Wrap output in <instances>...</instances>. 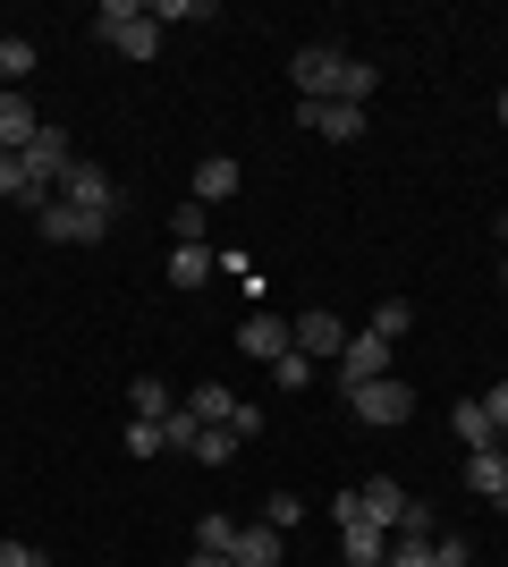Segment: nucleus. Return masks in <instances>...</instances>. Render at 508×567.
Returning a JSON list of instances; mask_svg holds the SVG:
<instances>
[{"instance_id": "nucleus-11", "label": "nucleus", "mask_w": 508, "mask_h": 567, "mask_svg": "<svg viewBox=\"0 0 508 567\" xmlns=\"http://www.w3.org/2000/svg\"><path fill=\"white\" fill-rule=\"evenodd\" d=\"M238 348L263 355V364H280V355H289V322H280V313H246V322H238Z\"/></svg>"}, {"instance_id": "nucleus-37", "label": "nucleus", "mask_w": 508, "mask_h": 567, "mask_svg": "<svg viewBox=\"0 0 508 567\" xmlns=\"http://www.w3.org/2000/svg\"><path fill=\"white\" fill-rule=\"evenodd\" d=\"M0 567H43V559H34L25 543H0Z\"/></svg>"}, {"instance_id": "nucleus-31", "label": "nucleus", "mask_w": 508, "mask_h": 567, "mask_svg": "<svg viewBox=\"0 0 508 567\" xmlns=\"http://www.w3.org/2000/svg\"><path fill=\"white\" fill-rule=\"evenodd\" d=\"M297 517H305V499H297V492H271V499H263V525H280V534H289Z\"/></svg>"}, {"instance_id": "nucleus-4", "label": "nucleus", "mask_w": 508, "mask_h": 567, "mask_svg": "<svg viewBox=\"0 0 508 567\" xmlns=\"http://www.w3.org/2000/svg\"><path fill=\"white\" fill-rule=\"evenodd\" d=\"M60 204H76V213L111 220V213H120V187H111L94 162H69V178H60Z\"/></svg>"}, {"instance_id": "nucleus-41", "label": "nucleus", "mask_w": 508, "mask_h": 567, "mask_svg": "<svg viewBox=\"0 0 508 567\" xmlns=\"http://www.w3.org/2000/svg\"><path fill=\"white\" fill-rule=\"evenodd\" d=\"M0 43H9V25H0Z\"/></svg>"}, {"instance_id": "nucleus-28", "label": "nucleus", "mask_w": 508, "mask_h": 567, "mask_svg": "<svg viewBox=\"0 0 508 567\" xmlns=\"http://www.w3.org/2000/svg\"><path fill=\"white\" fill-rule=\"evenodd\" d=\"M229 543H238V517H204L195 525V550H220V559H229Z\"/></svg>"}, {"instance_id": "nucleus-12", "label": "nucleus", "mask_w": 508, "mask_h": 567, "mask_svg": "<svg viewBox=\"0 0 508 567\" xmlns=\"http://www.w3.org/2000/svg\"><path fill=\"white\" fill-rule=\"evenodd\" d=\"M34 136H43V118H34V102H25V94H0V153H25Z\"/></svg>"}, {"instance_id": "nucleus-15", "label": "nucleus", "mask_w": 508, "mask_h": 567, "mask_svg": "<svg viewBox=\"0 0 508 567\" xmlns=\"http://www.w3.org/2000/svg\"><path fill=\"white\" fill-rule=\"evenodd\" d=\"M187 415H195V424H229V415H238V390H229V381H195Z\"/></svg>"}, {"instance_id": "nucleus-6", "label": "nucleus", "mask_w": 508, "mask_h": 567, "mask_svg": "<svg viewBox=\"0 0 508 567\" xmlns=\"http://www.w3.org/2000/svg\"><path fill=\"white\" fill-rule=\"evenodd\" d=\"M289 348H297V355H314V364H322V355L339 364L348 331H339V313H331V306H314V313H297V322H289Z\"/></svg>"}, {"instance_id": "nucleus-24", "label": "nucleus", "mask_w": 508, "mask_h": 567, "mask_svg": "<svg viewBox=\"0 0 508 567\" xmlns=\"http://www.w3.org/2000/svg\"><path fill=\"white\" fill-rule=\"evenodd\" d=\"M127 406H136V415H145V424H162V415H169V406H178V399H169V381H136V390H127Z\"/></svg>"}, {"instance_id": "nucleus-25", "label": "nucleus", "mask_w": 508, "mask_h": 567, "mask_svg": "<svg viewBox=\"0 0 508 567\" xmlns=\"http://www.w3.org/2000/svg\"><path fill=\"white\" fill-rule=\"evenodd\" d=\"M120 441H127V457H162V450H169V432H162V424H145V415H127Z\"/></svg>"}, {"instance_id": "nucleus-14", "label": "nucleus", "mask_w": 508, "mask_h": 567, "mask_svg": "<svg viewBox=\"0 0 508 567\" xmlns=\"http://www.w3.org/2000/svg\"><path fill=\"white\" fill-rule=\"evenodd\" d=\"M229 195H238V162H229V153L195 162V204H204V213H212V204H229Z\"/></svg>"}, {"instance_id": "nucleus-2", "label": "nucleus", "mask_w": 508, "mask_h": 567, "mask_svg": "<svg viewBox=\"0 0 508 567\" xmlns=\"http://www.w3.org/2000/svg\"><path fill=\"white\" fill-rule=\"evenodd\" d=\"M348 406H356V424L390 432V424H407V415H415V390H407V381H364V390H348Z\"/></svg>"}, {"instance_id": "nucleus-26", "label": "nucleus", "mask_w": 508, "mask_h": 567, "mask_svg": "<svg viewBox=\"0 0 508 567\" xmlns=\"http://www.w3.org/2000/svg\"><path fill=\"white\" fill-rule=\"evenodd\" d=\"M407 322H415V306H407V297H382V306H373V339H398Z\"/></svg>"}, {"instance_id": "nucleus-43", "label": "nucleus", "mask_w": 508, "mask_h": 567, "mask_svg": "<svg viewBox=\"0 0 508 567\" xmlns=\"http://www.w3.org/2000/svg\"><path fill=\"white\" fill-rule=\"evenodd\" d=\"M500 450H508V432H500Z\"/></svg>"}, {"instance_id": "nucleus-42", "label": "nucleus", "mask_w": 508, "mask_h": 567, "mask_svg": "<svg viewBox=\"0 0 508 567\" xmlns=\"http://www.w3.org/2000/svg\"><path fill=\"white\" fill-rule=\"evenodd\" d=\"M500 280H508V262H500Z\"/></svg>"}, {"instance_id": "nucleus-9", "label": "nucleus", "mask_w": 508, "mask_h": 567, "mask_svg": "<svg viewBox=\"0 0 508 567\" xmlns=\"http://www.w3.org/2000/svg\"><path fill=\"white\" fill-rule=\"evenodd\" d=\"M229 559H238V567H280V559H289V534L255 517V525H238V543H229Z\"/></svg>"}, {"instance_id": "nucleus-35", "label": "nucleus", "mask_w": 508, "mask_h": 567, "mask_svg": "<svg viewBox=\"0 0 508 567\" xmlns=\"http://www.w3.org/2000/svg\"><path fill=\"white\" fill-rule=\"evenodd\" d=\"M331 525H364V492H339L331 499Z\"/></svg>"}, {"instance_id": "nucleus-19", "label": "nucleus", "mask_w": 508, "mask_h": 567, "mask_svg": "<svg viewBox=\"0 0 508 567\" xmlns=\"http://www.w3.org/2000/svg\"><path fill=\"white\" fill-rule=\"evenodd\" d=\"M449 432H458L466 450H491V441H500V424H491V415H484V399H458V415H449Z\"/></svg>"}, {"instance_id": "nucleus-8", "label": "nucleus", "mask_w": 508, "mask_h": 567, "mask_svg": "<svg viewBox=\"0 0 508 567\" xmlns=\"http://www.w3.org/2000/svg\"><path fill=\"white\" fill-rule=\"evenodd\" d=\"M297 127H314V136H331V144H356L364 111H348V102H297Z\"/></svg>"}, {"instance_id": "nucleus-39", "label": "nucleus", "mask_w": 508, "mask_h": 567, "mask_svg": "<svg viewBox=\"0 0 508 567\" xmlns=\"http://www.w3.org/2000/svg\"><path fill=\"white\" fill-rule=\"evenodd\" d=\"M491 508H500V517H508V483H500V499H491Z\"/></svg>"}, {"instance_id": "nucleus-17", "label": "nucleus", "mask_w": 508, "mask_h": 567, "mask_svg": "<svg viewBox=\"0 0 508 567\" xmlns=\"http://www.w3.org/2000/svg\"><path fill=\"white\" fill-rule=\"evenodd\" d=\"M356 492H364V517L382 525V534H390V525H398V517H407V492H398L390 474H373V483H356Z\"/></svg>"}, {"instance_id": "nucleus-33", "label": "nucleus", "mask_w": 508, "mask_h": 567, "mask_svg": "<svg viewBox=\"0 0 508 567\" xmlns=\"http://www.w3.org/2000/svg\"><path fill=\"white\" fill-rule=\"evenodd\" d=\"M398 534H407V543H433L440 525H433V508H424V499H407V517H398Z\"/></svg>"}, {"instance_id": "nucleus-20", "label": "nucleus", "mask_w": 508, "mask_h": 567, "mask_svg": "<svg viewBox=\"0 0 508 567\" xmlns=\"http://www.w3.org/2000/svg\"><path fill=\"white\" fill-rule=\"evenodd\" d=\"M212 271H220L212 246H169V280H178V288H204Z\"/></svg>"}, {"instance_id": "nucleus-1", "label": "nucleus", "mask_w": 508, "mask_h": 567, "mask_svg": "<svg viewBox=\"0 0 508 567\" xmlns=\"http://www.w3.org/2000/svg\"><path fill=\"white\" fill-rule=\"evenodd\" d=\"M102 43L120 51V60H153V51H162V18H153V9H136V0H102Z\"/></svg>"}, {"instance_id": "nucleus-18", "label": "nucleus", "mask_w": 508, "mask_h": 567, "mask_svg": "<svg viewBox=\"0 0 508 567\" xmlns=\"http://www.w3.org/2000/svg\"><path fill=\"white\" fill-rule=\"evenodd\" d=\"M339 550H348L356 567H382V559H390V534H382L373 517H364V525H339Z\"/></svg>"}, {"instance_id": "nucleus-7", "label": "nucleus", "mask_w": 508, "mask_h": 567, "mask_svg": "<svg viewBox=\"0 0 508 567\" xmlns=\"http://www.w3.org/2000/svg\"><path fill=\"white\" fill-rule=\"evenodd\" d=\"M34 229H43L51 246H94V237L111 229V220H94V213H76V204H60V195H51L43 213H34Z\"/></svg>"}, {"instance_id": "nucleus-38", "label": "nucleus", "mask_w": 508, "mask_h": 567, "mask_svg": "<svg viewBox=\"0 0 508 567\" xmlns=\"http://www.w3.org/2000/svg\"><path fill=\"white\" fill-rule=\"evenodd\" d=\"M187 567H238V559H220V550H195V559Z\"/></svg>"}, {"instance_id": "nucleus-10", "label": "nucleus", "mask_w": 508, "mask_h": 567, "mask_svg": "<svg viewBox=\"0 0 508 567\" xmlns=\"http://www.w3.org/2000/svg\"><path fill=\"white\" fill-rule=\"evenodd\" d=\"M18 162H25V169H34V178H43V187H51V195H60V178H69V162H76V153H69V136H60V127H43V136L25 144Z\"/></svg>"}, {"instance_id": "nucleus-36", "label": "nucleus", "mask_w": 508, "mask_h": 567, "mask_svg": "<svg viewBox=\"0 0 508 567\" xmlns=\"http://www.w3.org/2000/svg\"><path fill=\"white\" fill-rule=\"evenodd\" d=\"M484 415H491V424L508 432V381H491V390H484Z\"/></svg>"}, {"instance_id": "nucleus-21", "label": "nucleus", "mask_w": 508, "mask_h": 567, "mask_svg": "<svg viewBox=\"0 0 508 567\" xmlns=\"http://www.w3.org/2000/svg\"><path fill=\"white\" fill-rule=\"evenodd\" d=\"M187 457H195V466H229V457H238V432H229V424H204L187 441Z\"/></svg>"}, {"instance_id": "nucleus-29", "label": "nucleus", "mask_w": 508, "mask_h": 567, "mask_svg": "<svg viewBox=\"0 0 508 567\" xmlns=\"http://www.w3.org/2000/svg\"><path fill=\"white\" fill-rule=\"evenodd\" d=\"M169 229H178V246H204V229H212V213H204V204H195V195H187V204H178V220H169Z\"/></svg>"}, {"instance_id": "nucleus-13", "label": "nucleus", "mask_w": 508, "mask_h": 567, "mask_svg": "<svg viewBox=\"0 0 508 567\" xmlns=\"http://www.w3.org/2000/svg\"><path fill=\"white\" fill-rule=\"evenodd\" d=\"M500 483H508V450H500V441H491V450H466V492L500 499Z\"/></svg>"}, {"instance_id": "nucleus-23", "label": "nucleus", "mask_w": 508, "mask_h": 567, "mask_svg": "<svg viewBox=\"0 0 508 567\" xmlns=\"http://www.w3.org/2000/svg\"><path fill=\"white\" fill-rule=\"evenodd\" d=\"M25 76H34V43H25V34H9V43H0V85L18 94Z\"/></svg>"}, {"instance_id": "nucleus-16", "label": "nucleus", "mask_w": 508, "mask_h": 567, "mask_svg": "<svg viewBox=\"0 0 508 567\" xmlns=\"http://www.w3.org/2000/svg\"><path fill=\"white\" fill-rule=\"evenodd\" d=\"M0 195H9V204H34V213L51 204V187H43V178H34V169L18 162V153H0Z\"/></svg>"}, {"instance_id": "nucleus-3", "label": "nucleus", "mask_w": 508, "mask_h": 567, "mask_svg": "<svg viewBox=\"0 0 508 567\" xmlns=\"http://www.w3.org/2000/svg\"><path fill=\"white\" fill-rule=\"evenodd\" d=\"M339 69H348V51H331V43H305L289 60V76H297V94H305V102H339Z\"/></svg>"}, {"instance_id": "nucleus-22", "label": "nucleus", "mask_w": 508, "mask_h": 567, "mask_svg": "<svg viewBox=\"0 0 508 567\" xmlns=\"http://www.w3.org/2000/svg\"><path fill=\"white\" fill-rule=\"evenodd\" d=\"M373 85H382V69H373V60H348V69H339V102H348V111H364V94H373Z\"/></svg>"}, {"instance_id": "nucleus-5", "label": "nucleus", "mask_w": 508, "mask_h": 567, "mask_svg": "<svg viewBox=\"0 0 508 567\" xmlns=\"http://www.w3.org/2000/svg\"><path fill=\"white\" fill-rule=\"evenodd\" d=\"M364 381H390V339H373V331H356L339 348V390H364Z\"/></svg>"}, {"instance_id": "nucleus-34", "label": "nucleus", "mask_w": 508, "mask_h": 567, "mask_svg": "<svg viewBox=\"0 0 508 567\" xmlns=\"http://www.w3.org/2000/svg\"><path fill=\"white\" fill-rule=\"evenodd\" d=\"M390 567H433V543H407V534H398V550H390Z\"/></svg>"}, {"instance_id": "nucleus-30", "label": "nucleus", "mask_w": 508, "mask_h": 567, "mask_svg": "<svg viewBox=\"0 0 508 567\" xmlns=\"http://www.w3.org/2000/svg\"><path fill=\"white\" fill-rule=\"evenodd\" d=\"M271 381H280V390H305V381H314V355H280V364H271Z\"/></svg>"}, {"instance_id": "nucleus-32", "label": "nucleus", "mask_w": 508, "mask_h": 567, "mask_svg": "<svg viewBox=\"0 0 508 567\" xmlns=\"http://www.w3.org/2000/svg\"><path fill=\"white\" fill-rule=\"evenodd\" d=\"M433 567H475V550H466V534H433Z\"/></svg>"}, {"instance_id": "nucleus-27", "label": "nucleus", "mask_w": 508, "mask_h": 567, "mask_svg": "<svg viewBox=\"0 0 508 567\" xmlns=\"http://www.w3.org/2000/svg\"><path fill=\"white\" fill-rule=\"evenodd\" d=\"M153 18H162V25H212V0H162Z\"/></svg>"}, {"instance_id": "nucleus-40", "label": "nucleus", "mask_w": 508, "mask_h": 567, "mask_svg": "<svg viewBox=\"0 0 508 567\" xmlns=\"http://www.w3.org/2000/svg\"><path fill=\"white\" fill-rule=\"evenodd\" d=\"M500 127H508V94H500Z\"/></svg>"}]
</instances>
